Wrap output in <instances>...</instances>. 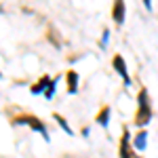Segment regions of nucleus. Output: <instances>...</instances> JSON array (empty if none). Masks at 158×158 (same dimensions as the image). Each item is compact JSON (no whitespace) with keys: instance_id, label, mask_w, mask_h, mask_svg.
Here are the masks:
<instances>
[{"instance_id":"obj_4","label":"nucleus","mask_w":158,"mask_h":158,"mask_svg":"<svg viewBox=\"0 0 158 158\" xmlns=\"http://www.w3.org/2000/svg\"><path fill=\"white\" fill-rule=\"evenodd\" d=\"M120 158H137L131 148V137H129V129H122V137H120Z\"/></svg>"},{"instance_id":"obj_13","label":"nucleus","mask_w":158,"mask_h":158,"mask_svg":"<svg viewBox=\"0 0 158 158\" xmlns=\"http://www.w3.org/2000/svg\"><path fill=\"white\" fill-rule=\"evenodd\" d=\"M0 78H2V74H0Z\"/></svg>"},{"instance_id":"obj_1","label":"nucleus","mask_w":158,"mask_h":158,"mask_svg":"<svg viewBox=\"0 0 158 158\" xmlns=\"http://www.w3.org/2000/svg\"><path fill=\"white\" fill-rule=\"evenodd\" d=\"M152 120V103H150V95L148 89H141L137 95V112H135V124L137 127H148V122Z\"/></svg>"},{"instance_id":"obj_7","label":"nucleus","mask_w":158,"mask_h":158,"mask_svg":"<svg viewBox=\"0 0 158 158\" xmlns=\"http://www.w3.org/2000/svg\"><path fill=\"white\" fill-rule=\"evenodd\" d=\"M65 82H68V93L70 95L78 93V72L76 70H68L65 72Z\"/></svg>"},{"instance_id":"obj_12","label":"nucleus","mask_w":158,"mask_h":158,"mask_svg":"<svg viewBox=\"0 0 158 158\" xmlns=\"http://www.w3.org/2000/svg\"><path fill=\"white\" fill-rule=\"evenodd\" d=\"M108 40H110V30L106 27V30H103V36H101V47H106V44H108Z\"/></svg>"},{"instance_id":"obj_10","label":"nucleus","mask_w":158,"mask_h":158,"mask_svg":"<svg viewBox=\"0 0 158 158\" xmlns=\"http://www.w3.org/2000/svg\"><path fill=\"white\" fill-rule=\"evenodd\" d=\"M59 80H61V74H59V76H53V78H51L49 86H47V91H44V97H47V99H53V97H55V91H57Z\"/></svg>"},{"instance_id":"obj_11","label":"nucleus","mask_w":158,"mask_h":158,"mask_svg":"<svg viewBox=\"0 0 158 158\" xmlns=\"http://www.w3.org/2000/svg\"><path fill=\"white\" fill-rule=\"evenodd\" d=\"M53 120L57 122V124H59V127H61V129H63V131H65V133H68V135H74L72 127H70V124H68V120H65V118H63V116H61L59 112H53Z\"/></svg>"},{"instance_id":"obj_2","label":"nucleus","mask_w":158,"mask_h":158,"mask_svg":"<svg viewBox=\"0 0 158 158\" xmlns=\"http://www.w3.org/2000/svg\"><path fill=\"white\" fill-rule=\"evenodd\" d=\"M11 124H25V127H30L32 131H36V133L42 135V139L44 141H49L51 135H49V129H47V124L40 120L38 116H34V114H17V116H13L11 118Z\"/></svg>"},{"instance_id":"obj_9","label":"nucleus","mask_w":158,"mask_h":158,"mask_svg":"<svg viewBox=\"0 0 158 158\" xmlns=\"http://www.w3.org/2000/svg\"><path fill=\"white\" fill-rule=\"evenodd\" d=\"M133 148H135V150H139V152L146 150V148H148V131L141 129L139 133L135 135V137H133Z\"/></svg>"},{"instance_id":"obj_14","label":"nucleus","mask_w":158,"mask_h":158,"mask_svg":"<svg viewBox=\"0 0 158 158\" xmlns=\"http://www.w3.org/2000/svg\"><path fill=\"white\" fill-rule=\"evenodd\" d=\"M137 158H141V156H137Z\"/></svg>"},{"instance_id":"obj_6","label":"nucleus","mask_w":158,"mask_h":158,"mask_svg":"<svg viewBox=\"0 0 158 158\" xmlns=\"http://www.w3.org/2000/svg\"><path fill=\"white\" fill-rule=\"evenodd\" d=\"M110 114H112V108H110V106H103V108L97 112L95 122H97L101 129H108V127H110Z\"/></svg>"},{"instance_id":"obj_5","label":"nucleus","mask_w":158,"mask_h":158,"mask_svg":"<svg viewBox=\"0 0 158 158\" xmlns=\"http://www.w3.org/2000/svg\"><path fill=\"white\" fill-rule=\"evenodd\" d=\"M124 13H127V4H124L122 0L114 2V6H112V19L116 21V25L124 23Z\"/></svg>"},{"instance_id":"obj_3","label":"nucleus","mask_w":158,"mask_h":158,"mask_svg":"<svg viewBox=\"0 0 158 158\" xmlns=\"http://www.w3.org/2000/svg\"><path fill=\"white\" fill-rule=\"evenodd\" d=\"M112 65H114L116 74L124 80V86H131V76L127 72V61H124V57H122V55H114V57H112Z\"/></svg>"},{"instance_id":"obj_8","label":"nucleus","mask_w":158,"mask_h":158,"mask_svg":"<svg viewBox=\"0 0 158 158\" xmlns=\"http://www.w3.org/2000/svg\"><path fill=\"white\" fill-rule=\"evenodd\" d=\"M49 82H51V76H49V74L40 76V80H38L36 85H32V86H30V93H32V95H40V93L44 95V91H47Z\"/></svg>"}]
</instances>
